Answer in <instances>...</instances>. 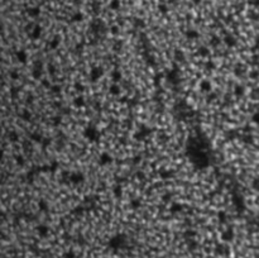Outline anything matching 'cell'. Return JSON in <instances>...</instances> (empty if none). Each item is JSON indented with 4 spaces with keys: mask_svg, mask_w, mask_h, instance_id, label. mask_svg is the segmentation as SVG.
Here are the masks:
<instances>
[{
    "mask_svg": "<svg viewBox=\"0 0 259 258\" xmlns=\"http://www.w3.org/2000/svg\"><path fill=\"white\" fill-rule=\"evenodd\" d=\"M186 37H187L188 39H197L198 37H200V33H198L196 29H188L187 32H186Z\"/></svg>",
    "mask_w": 259,
    "mask_h": 258,
    "instance_id": "cell-15",
    "label": "cell"
},
{
    "mask_svg": "<svg viewBox=\"0 0 259 258\" xmlns=\"http://www.w3.org/2000/svg\"><path fill=\"white\" fill-rule=\"evenodd\" d=\"M28 14L32 17V18H36L41 14V9L38 8V6H33V8H29L28 9Z\"/></svg>",
    "mask_w": 259,
    "mask_h": 258,
    "instance_id": "cell-19",
    "label": "cell"
},
{
    "mask_svg": "<svg viewBox=\"0 0 259 258\" xmlns=\"http://www.w3.org/2000/svg\"><path fill=\"white\" fill-rule=\"evenodd\" d=\"M183 209V206L180 204V202H172L171 204V208H169V211L172 214H177V213H181Z\"/></svg>",
    "mask_w": 259,
    "mask_h": 258,
    "instance_id": "cell-11",
    "label": "cell"
},
{
    "mask_svg": "<svg viewBox=\"0 0 259 258\" xmlns=\"http://www.w3.org/2000/svg\"><path fill=\"white\" fill-rule=\"evenodd\" d=\"M74 104H75V107H78V108H82L84 105H85V100H84V97L82 96H77L75 100H74Z\"/></svg>",
    "mask_w": 259,
    "mask_h": 258,
    "instance_id": "cell-27",
    "label": "cell"
},
{
    "mask_svg": "<svg viewBox=\"0 0 259 258\" xmlns=\"http://www.w3.org/2000/svg\"><path fill=\"white\" fill-rule=\"evenodd\" d=\"M198 55L201 57H207L210 55V49L207 47H205V46H202V47L198 48Z\"/></svg>",
    "mask_w": 259,
    "mask_h": 258,
    "instance_id": "cell-23",
    "label": "cell"
},
{
    "mask_svg": "<svg viewBox=\"0 0 259 258\" xmlns=\"http://www.w3.org/2000/svg\"><path fill=\"white\" fill-rule=\"evenodd\" d=\"M122 77H123V75H122V72L119 71V70H114V71L111 72V80L114 81L115 84L120 81V80H122Z\"/></svg>",
    "mask_w": 259,
    "mask_h": 258,
    "instance_id": "cell-17",
    "label": "cell"
},
{
    "mask_svg": "<svg viewBox=\"0 0 259 258\" xmlns=\"http://www.w3.org/2000/svg\"><path fill=\"white\" fill-rule=\"evenodd\" d=\"M195 235H196L195 231H186V233H185V237L186 238H190V239H194Z\"/></svg>",
    "mask_w": 259,
    "mask_h": 258,
    "instance_id": "cell-39",
    "label": "cell"
},
{
    "mask_svg": "<svg viewBox=\"0 0 259 258\" xmlns=\"http://www.w3.org/2000/svg\"><path fill=\"white\" fill-rule=\"evenodd\" d=\"M49 48L51 49H56V48H58V46H59V39L58 38H53V39H51L49 41Z\"/></svg>",
    "mask_w": 259,
    "mask_h": 258,
    "instance_id": "cell-26",
    "label": "cell"
},
{
    "mask_svg": "<svg viewBox=\"0 0 259 258\" xmlns=\"http://www.w3.org/2000/svg\"><path fill=\"white\" fill-rule=\"evenodd\" d=\"M17 162H18L19 164H21V166H23V164H24V160H23V157L19 156V157L17 158Z\"/></svg>",
    "mask_w": 259,
    "mask_h": 258,
    "instance_id": "cell-42",
    "label": "cell"
},
{
    "mask_svg": "<svg viewBox=\"0 0 259 258\" xmlns=\"http://www.w3.org/2000/svg\"><path fill=\"white\" fill-rule=\"evenodd\" d=\"M258 15H259V14H258Z\"/></svg>",
    "mask_w": 259,
    "mask_h": 258,
    "instance_id": "cell-53",
    "label": "cell"
},
{
    "mask_svg": "<svg viewBox=\"0 0 259 258\" xmlns=\"http://www.w3.org/2000/svg\"><path fill=\"white\" fill-rule=\"evenodd\" d=\"M224 43H225V46L226 47H229V48H233V47H235L236 46V38L235 37H233V36H225L224 37Z\"/></svg>",
    "mask_w": 259,
    "mask_h": 258,
    "instance_id": "cell-9",
    "label": "cell"
},
{
    "mask_svg": "<svg viewBox=\"0 0 259 258\" xmlns=\"http://www.w3.org/2000/svg\"><path fill=\"white\" fill-rule=\"evenodd\" d=\"M38 208H39V210L41 211H47L48 210V202L46 201V200H39L38 201Z\"/></svg>",
    "mask_w": 259,
    "mask_h": 258,
    "instance_id": "cell-24",
    "label": "cell"
},
{
    "mask_svg": "<svg viewBox=\"0 0 259 258\" xmlns=\"http://www.w3.org/2000/svg\"><path fill=\"white\" fill-rule=\"evenodd\" d=\"M17 57H18V59L21 61L22 63H24L25 61H27V53L24 51H18L17 52Z\"/></svg>",
    "mask_w": 259,
    "mask_h": 258,
    "instance_id": "cell-29",
    "label": "cell"
},
{
    "mask_svg": "<svg viewBox=\"0 0 259 258\" xmlns=\"http://www.w3.org/2000/svg\"><path fill=\"white\" fill-rule=\"evenodd\" d=\"M175 58L177 59V61L182 62L183 59H185V53H183V51H181V49H176V51H175Z\"/></svg>",
    "mask_w": 259,
    "mask_h": 258,
    "instance_id": "cell-25",
    "label": "cell"
},
{
    "mask_svg": "<svg viewBox=\"0 0 259 258\" xmlns=\"http://www.w3.org/2000/svg\"><path fill=\"white\" fill-rule=\"evenodd\" d=\"M63 258H76V254L74 250H68V252H66L63 254Z\"/></svg>",
    "mask_w": 259,
    "mask_h": 258,
    "instance_id": "cell-36",
    "label": "cell"
},
{
    "mask_svg": "<svg viewBox=\"0 0 259 258\" xmlns=\"http://www.w3.org/2000/svg\"><path fill=\"white\" fill-rule=\"evenodd\" d=\"M137 177H138V178H144V174H143L142 171L138 172V174H137Z\"/></svg>",
    "mask_w": 259,
    "mask_h": 258,
    "instance_id": "cell-45",
    "label": "cell"
},
{
    "mask_svg": "<svg viewBox=\"0 0 259 258\" xmlns=\"http://www.w3.org/2000/svg\"><path fill=\"white\" fill-rule=\"evenodd\" d=\"M41 34H42V27L41 25H36L33 32L30 33V37H32V39H38L41 37Z\"/></svg>",
    "mask_w": 259,
    "mask_h": 258,
    "instance_id": "cell-14",
    "label": "cell"
},
{
    "mask_svg": "<svg viewBox=\"0 0 259 258\" xmlns=\"http://www.w3.org/2000/svg\"><path fill=\"white\" fill-rule=\"evenodd\" d=\"M197 242L195 240V239H188V249L190 250H195L196 248H197Z\"/></svg>",
    "mask_w": 259,
    "mask_h": 258,
    "instance_id": "cell-33",
    "label": "cell"
},
{
    "mask_svg": "<svg viewBox=\"0 0 259 258\" xmlns=\"http://www.w3.org/2000/svg\"><path fill=\"white\" fill-rule=\"evenodd\" d=\"M52 90L55 91V92H57V91H59V86H53L52 88Z\"/></svg>",
    "mask_w": 259,
    "mask_h": 258,
    "instance_id": "cell-48",
    "label": "cell"
},
{
    "mask_svg": "<svg viewBox=\"0 0 259 258\" xmlns=\"http://www.w3.org/2000/svg\"><path fill=\"white\" fill-rule=\"evenodd\" d=\"M192 3H194V4H200L201 0H192Z\"/></svg>",
    "mask_w": 259,
    "mask_h": 258,
    "instance_id": "cell-50",
    "label": "cell"
},
{
    "mask_svg": "<svg viewBox=\"0 0 259 258\" xmlns=\"http://www.w3.org/2000/svg\"><path fill=\"white\" fill-rule=\"evenodd\" d=\"M135 25H142V27H143V25H144L143 21H141V19H137V21H135Z\"/></svg>",
    "mask_w": 259,
    "mask_h": 258,
    "instance_id": "cell-44",
    "label": "cell"
},
{
    "mask_svg": "<svg viewBox=\"0 0 259 258\" xmlns=\"http://www.w3.org/2000/svg\"><path fill=\"white\" fill-rule=\"evenodd\" d=\"M112 194H114V196L115 197H122V195H123V187H122V185H119V183H116L114 187H112Z\"/></svg>",
    "mask_w": 259,
    "mask_h": 258,
    "instance_id": "cell-16",
    "label": "cell"
},
{
    "mask_svg": "<svg viewBox=\"0 0 259 258\" xmlns=\"http://www.w3.org/2000/svg\"><path fill=\"white\" fill-rule=\"evenodd\" d=\"M129 205H130V208H131L133 210H137V209L141 208V200H138V199H133V200L129 202Z\"/></svg>",
    "mask_w": 259,
    "mask_h": 258,
    "instance_id": "cell-28",
    "label": "cell"
},
{
    "mask_svg": "<svg viewBox=\"0 0 259 258\" xmlns=\"http://www.w3.org/2000/svg\"><path fill=\"white\" fill-rule=\"evenodd\" d=\"M84 135L87 138L90 142H97L99 138H100V133H99V130L95 127H92V125H90V127H87V128L85 129Z\"/></svg>",
    "mask_w": 259,
    "mask_h": 258,
    "instance_id": "cell-2",
    "label": "cell"
},
{
    "mask_svg": "<svg viewBox=\"0 0 259 258\" xmlns=\"http://www.w3.org/2000/svg\"><path fill=\"white\" fill-rule=\"evenodd\" d=\"M68 181L74 185H80L85 181V176L82 172H72L68 175Z\"/></svg>",
    "mask_w": 259,
    "mask_h": 258,
    "instance_id": "cell-4",
    "label": "cell"
},
{
    "mask_svg": "<svg viewBox=\"0 0 259 258\" xmlns=\"http://www.w3.org/2000/svg\"><path fill=\"white\" fill-rule=\"evenodd\" d=\"M217 219H219V221L220 223H225L228 220V214H226V211H224V210H220L217 213Z\"/></svg>",
    "mask_w": 259,
    "mask_h": 258,
    "instance_id": "cell-20",
    "label": "cell"
},
{
    "mask_svg": "<svg viewBox=\"0 0 259 258\" xmlns=\"http://www.w3.org/2000/svg\"><path fill=\"white\" fill-rule=\"evenodd\" d=\"M200 90L202 92H211L212 90V84L209 80H202L200 82Z\"/></svg>",
    "mask_w": 259,
    "mask_h": 258,
    "instance_id": "cell-10",
    "label": "cell"
},
{
    "mask_svg": "<svg viewBox=\"0 0 259 258\" xmlns=\"http://www.w3.org/2000/svg\"><path fill=\"white\" fill-rule=\"evenodd\" d=\"M159 176L162 177V180H167V178H169L172 176V174L169 171H161L159 172Z\"/></svg>",
    "mask_w": 259,
    "mask_h": 258,
    "instance_id": "cell-34",
    "label": "cell"
},
{
    "mask_svg": "<svg viewBox=\"0 0 259 258\" xmlns=\"http://www.w3.org/2000/svg\"><path fill=\"white\" fill-rule=\"evenodd\" d=\"M11 76H13V78H17V77H19V75H18V74H11Z\"/></svg>",
    "mask_w": 259,
    "mask_h": 258,
    "instance_id": "cell-52",
    "label": "cell"
},
{
    "mask_svg": "<svg viewBox=\"0 0 259 258\" xmlns=\"http://www.w3.org/2000/svg\"><path fill=\"white\" fill-rule=\"evenodd\" d=\"M138 162H141V156L134 157V163H138Z\"/></svg>",
    "mask_w": 259,
    "mask_h": 258,
    "instance_id": "cell-47",
    "label": "cell"
},
{
    "mask_svg": "<svg viewBox=\"0 0 259 258\" xmlns=\"http://www.w3.org/2000/svg\"><path fill=\"white\" fill-rule=\"evenodd\" d=\"M245 94V89H244V86H242V85H236L235 86V89H234V95L236 96V97H240V96H243Z\"/></svg>",
    "mask_w": 259,
    "mask_h": 258,
    "instance_id": "cell-18",
    "label": "cell"
},
{
    "mask_svg": "<svg viewBox=\"0 0 259 258\" xmlns=\"http://www.w3.org/2000/svg\"><path fill=\"white\" fill-rule=\"evenodd\" d=\"M82 19H84V14H82V13H80V11H77V13H75V14L71 17V22L77 23V22H81Z\"/></svg>",
    "mask_w": 259,
    "mask_h": 258,
    "instance_id": "cell-22",
    "label": "cell"
},
{
    "mask_svg": "<svg viewBox=\"0 0 259 258\" xmlns=\"http://www.w3.org/2000/svg\"><path fill=\"white\" fill-rule=\"evenodd\" d=\"M37 229V233L41 238H46L49 233V228L47 225H44V224H39V225L36 228Z\"/></svg>",
    "mask_w": 259,
    "mask_h": 258,
    "instance_id": "cell-8",
    "label": "cell"
},
{
    "mask_svg": "<svg viewBox=\"0 0 259 258\" xmlns=\"http://www.w3.org/2000/svg\"><path fill=\"white\" fill-rule=\"evenodd\" d=\"M103 76H104V70L101 67H97V66H96V67H92L90 70V72H89V77H90V81L91 82L99 81Z\"/></svg>",
    "mask_w": 259,
    "mask_h": 258,
    "instance_id": "cell-3",
    "label": "cell"
},
{
    "mask_svg": "<svg viewBox=\"0 0 259 258\" xmlns=\"http://www.w3.org/2000/svg\"><path fill=\"white\" fill-rule=\"evenodd\" d=\"M109 6H110V9H112V10H118L119 8H120V2H119V0H111Z\"/></svg>",
    "mask_w": 259,
    "mask_h": 258,
    "instance_id": "cell-30",
    "label": "cell"
},
{
    "mask_svg": "<svg viewBox=\"0 0 259 258\" xmlns=\"http://www.w3.org/2000/svg\"><path fill=\"white\" fill-rule=\"evenodd\" d=\"M176 78H178V76H177V71H176V70L169 71V74H168V80H169L171 82H173V84H177V82H178V80H176Z\"/></svg>",
    "mask_w": 259,
    "mask_h": 258,
    "instance_id": "cell-21",
    "label": "cell"
},
{
    "mask_svg": "<svg viewBox=\"0 0 259 258\" xmlns=\"http://www.w3.org/2000/svg\"><path fill=\"white\" fill-rule=\"evenodd\" d=\"M168 3H171V4H176V3H177V0H168Z\"/></svg>",
    "mask_w": 259,
    "mask_h": 258,
    "instance_id": "cell-51",
    "label": "cell"
},
{
    "mask_svg": "<svg viewBox=\"0 0 259 258\" xmlns=\"http://www.w3.org/2000/svg\"><path fill=\"white\" fill-rule=\"evenodd\" d=\"M109 92L112 95V96H116V95H119L120 94V86H119L118 84H111L110 85V88H109Z\"/></svg>",
    "mask_w": 259,
    "mask_h": 258,
    "instance_id": "cell-13",
    "label": "cell"
},
{
    "mask_svg": "<svg viewBox=\"0 0 259 258\" xmlns=\"http://www.w3.org/2000/svg\"><path fill=\"white\" fill-rule=\"evenodd\" d=\"M33 78H41L42 75H43V70H39V68H33Z\"/></svg>",
    "mask_w": 259,
    "mask_h": 258,
    "instance_id": "cell-31",
    "label": "cell"
},
{
    "mask_svg": "<svg viewBox=\"0 0 259 258\" xmlns=\"http://www.w3.org/2000/svg\"><path fill=\"white\" fill-rule=\"evenodd\" d=\"M215 252H216V254L226 257L230 253V248L228 246H225V244H217L216 248H215Z\"/></svg>",
    "mask_w": 259,
    "mask_h": 258,
    "instance_id": "cell-7",
    "label": "cell"
},
{
    "mask_svg": "<svg viewBox=\"0 0 259 258\" xmlns=\"http://www.w3.org/2000/svg\"><path fill=\"white\" fill-rule=\"evenodd\" d=\"M57 167H58V163L57 162H53L51 166H48V171H51V172H55L56 170H57Z\"/></svg>",
    "mask_w": 259,
    "mask_h": 258,
    "instance_id": "cell-38",
    "label": "cell"
},
{
    "mask_svg": "<svg viewBox=\"0 0 259 258\" xmlns=\"http://www.w3.org/2000/svg\"><path fill=\"white\" fill-rule=\"evenodd\" d=\"M149 133H150V129L148 127H145V125H142V129H139L137 137L141 138V139H143V138H145Z\"/></svg>",
    "mask_w": 259,
    "mask_h": 258,
    "instance_id": "cell-12",
    "label": "cell"
},
{
    "mask_svg": "<svg viewBox=\"0 0 259 258\" xmlns=\"http://www.w3.org/2000/svg\"><path fill=\"white\" fill-rule=\"evenodd\" d=\"M219 44H220V38L219 37H212L210 39V46H212V47H217Z\"/></svg>",
    "mask_w": 259,
    "mask_h": 258,
    "instance_id": "cell-32",
    "label": "cell"
},
{
    "mask_svg": "<svg viewBox=\"0 0 259 258\" xmlns=\"http://www.w3.org/2000/svg\"><path fill=\"white\" fill-rule=\"evenodd\" d=\"M235 238V231L233 228H228L226 230H224L221 233V240L225 243H229V242H233Z\"/></svg>",
    "mask_w": 259,
    "mask_h": 258,
    "instance_id": "cell-5",
    "label": "cell"
},
{
    "mask_svg": "<svg viewBox=\"0 0 259 258\" xmlns=\"http://www.w3.org/2000/svg\"><path fill=\"white\" fill-rule=\"evenodd\" d=\"M112 162V157L111 154H109L108 152H104V153L100 154L99 157V163H100V166H106V164H109Z\"/></svg>",
    "mask_w": 259,
    "mask_h": 258,
    "instance_id": "cell-6",
    "label": "cell"
},
{
    "mask_svg": "<svg viewBox=\"0 0 259 258\" xmlns=\"http://www.w3.org/2000/svg\"><path fill=\"white\" fill-rule=\"evenodd\" d=\"M214 67H215L214 62H209V63H207V68H210V70H214Z\"/></svg>",
    "mask_w": 259,
    "mask_h": 258,
    "instance_id": "cell-43",
    "label": "cell"
},
{
    "mask_svg": "<svg viewBox=\"0 0 259 258\" xmlns=\"http://www.w3.org/2000/svg\"><path fill=\"white\" fill-rule=\"evenodd\" d=\"M127 237H125L124 234H116V235H114V237H111L110 238V240H109V243H108V247L111 249V250H114V252H116V250H120V249H123V248H125L127 247Z\"/></svg>",
    "mask_w": 259,
    "mask_h": 258,
    "instance_id": "cell-1",
    "label": "cell"
},
{
    "mask_svg": "<svg viewBox=\"0 0 259 258\" xmlns=\"http://www.w3.org/2000/svg\"><path fill=\"white\" fill-rule=\"evenodd\" d=\"M82 211H84V208H82V206H76V208H75V213L81 214Z\"/></svg>",
    "mask_w": 259,
    "mask_h": 258,
    "instance_id": "cell-41",
    "label": "cell"
},
{
    "mask_svg": "<svg viewBox=\"0 0 259 258\" xmlns=\"http://www.w3.org/2000/svg\"><path fill=\"white\" fill-rule=\"evenodd\" d=\"M32 138H33V141H34V142H39V143H41V142H42V139H43V137H42L41 134H37V133H36V134H33V135H32Z\"/></svg>",
    "mask_w": 259,
    "mask_h": 258,
    "instance_id": "cell-37",
    "label": "cell"
},
{
    "mask_svg": "<svg viewBox=\"0 0 259 258\" xmlns=\"http://www.w3.org/2000/svg\"><path fill=\"white\" fill-rule=\"evenodd\" d=\"M158 9H159V11H161V13H163V14H166V13L168 11V8H167V5H166V4H159L158 5Z\"/></svg>",
    "mask_w": 259,
    "mask_h": 258,
    "instance_id": "cell-35",
    "label": "cell"
},
{
    "mask_svg": "<svg viewBox=\"0 0 259 258\" xmlns=\"http://www.w3.org/2000/svg\"><path fill=\"white\" fill-rule=\"evenodd\" d=\"M249 4L255 6V8H259V0H249Z\"/></svg>",
    "mask_w": 259,
    "mask_h": 258,
    "instance_id": "cell-40",
    "label": "cell"
},
{
    "mask_svg": "<svg viewBox=\"0 0 259 258\" xmlns=\"http://www.w3.org/2000/svg\"><path fill=\"white\" fill-rule=\"evenodd\" d=\"M111 32L114 33V34H116V33H118V28H116V27H112V28H111Z\"/></svg>",
    "mask_w": 259,
    "mask_h": 258,
    "instance_id": "cell-49",
    "label": "cell"
},
{
    "mask_svg": "<svg viewBox=\"0 0 259 258\" xmlns=\"http://www.w3.org/2000/svg\"><path fill=\"white\" fill-rule=\"evenodd\" d=\"M76 88H77V90H80V91L84 90V86H82L81 84H76Z\"/></svg>",
    "mask_w": 259,
    "mask_h": 258,
    "instance_id": "cell-46",
    "label": "cell"
}]
</instances>
